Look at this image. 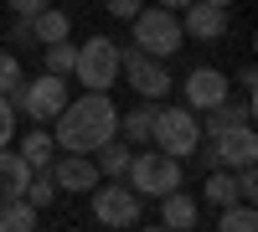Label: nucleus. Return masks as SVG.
<instances>
[{
  "mask_svg": "<svg viewBox=\"0 0 258 232\" xmlns=\"http://www.w3.org/2000/svg\"><path fill=\"white\" fill-rule=\"evenodd\" d=\"M47 176L57 181V191H93L98 186V165H93V155H57L52 165H47Z\"/></svg>",
  "mask_w": 258,
  "mask_h": 232,
  "instance_id": "obj_11",
  "label": "nucleus"
},
{
  "mask_svg": "<svg viewBox=\"0 0 258 232\" xmlns=\"http://www.w3.org/2000/svg\"><path fill=\"white\" fill-rule=\"evenodd\" d=\"M217 232H258V212H253V201H232V206H222Z\"/></svg>",
  "mask_w": 258,
  "mask_h": 232,
  "instance_id": "obj_20",
  "label": "nucleus"
},
{
  "mask_svg": "<svg viewBox=\"0 0 258 232\" xmlns=\"http://www.w3.org/2000/svg\"><path fill=\"white\" fill-rule=\"evenodd\" d=\"M11 139H16V103L0 93V150H6Z\"/></svg>",
  "mask_w": 258,
  "mask_h": 232,
  "instance_id": "obj_25",
  "label": "nucleus"
},
{
  "mask_svg": "<svg viewBox=\"0 0 258 232\" xmlns=\"http://www.w3.org/2000/svg\"><path fill=\"white\" fill-rule=\"evenodd\" d=\"M150 144H155L160 155H170V160H191L197 155V144H202V119L191 114V109H181V103H155V129H150Z\"/></svg>",
  "mask_w": 258,
  "mask_h": 232,
  "instance_id": "obj_3",
  "label": "nucleus"
},
{
  "mask_svg": "<svg viewBox=\"0 0 258 232\" xmlns=\"http://www.w3.org/2000/svg\"><path fill=\"white\" fill-rule=\"evenodd\" d=\"M160 227H170V232H197V201H191L186 191L160 196Z\"/></svg>",
  "mask_w": 258,
  "mask_h": 232,
  "instance_id": "obj_15",
  "label": "nucleus"
},
{
  "mask_svg": "<svg viewBox=\"0 0 258 232\" xmlns=\"http://www.w3.org/2000/svg\"><path fill=\"white\" fill-rule=\"evenodd\" d=\"M11 41H16V47H36V36H31V21H26V16H11Z\"/></svg>",
  "mask_w": 258,
  "mask_h": 232,
  "instance_id": "obj_28",
  "label": "nucleus"
},
{
  "mask_svg": "<svg viewBox=\"0 0 258 232\" xmlns=\"http://www.w3.org/2000/svg\"><path fill=\"white\" fill-rule=\"evenodd\" d=\"M181 31H186L191 41H222V36H227V11H222V6H207V0H191Z\"/></svg>",
  "mask_w": 258,
  "mask_h": 232,
  "instance_id": "obj_12",
  "label": "nucleus"
},
{
  "mask_svg": "<svg viewBox=\"0 0 258 232\" xmlns=\"http://www.w3.org/2000/svg\"><path fill=\"white\" fill-rule=\"evenodd\" d=\"M232 181H238V201H253V196H258V176H253V165L232 171Z\"/></svg>",
  "mask_w": 258,
  "mask_h": 232,
  "instance_id": "obj_26",
  "label": "nucleus"
},
{
  "mask_svg": "<svg viewBox=\"0 0 258 232\" xmlns=\"http://www.w3.org/2000/svg\"><path fill=\"white\" fill-rule=\"evenodd\" d=\"M150 129H155V103H135L129 114H119V139L124 144H150Z\"/></svg>",
  "mask_w": 258,
  "mask_h": 232,
  "instance_id": "obj_16",
  "label": "nucleus"
},
{
  "mask_svg": "<svg viewBox=\"0 0 258 232\" xmlns=\"http://www.w3.org/2000/svg\"><path fill=\"white\" fill-rule=\"evenodd\" d=\"M103 11L119 16V21H135V16L145 11V0H103Z\"/></svg>",
  "mask_w": 258,
  "mask_h": 232,
  "instance_id": "obj_27",
  "label": "nucleus"
},
{
  "mask_svg": "<svg viewBox=\"0 0 258 232\" xmlns=\"http://www.w3.org/2000/svg\"><path fill=\"white\" fill-rule=\"evenodd\" d=\"M93 155H98V160H93V165H98V176H124V171H129V155H135V144H124V139L114 134L109 144H98Z\"/></svg>",
  "mask_w": 258,
  "mask_h": 232,
  "instance_id": "obj_18",
  "label": "nucleus"
},
{
  "mask_svg": "<svg viewBox=\"0 0 258 232\" xmlns=\"http://www.w3.org/2000/svg\"><path fill=\"white\" fill-rule=\"evenodd\" d=\"M217 103H227V72L191 67L186 72V109L191 114H207V109H217Z\"/></svg>",
  "mask_w": 258,
  "mask_h": 232,
  "instance_id": "obj_10",
  "label": "nucleus"
},
{
  "mask_svg": "<svg viewBox=\"0 0 258 232\" xmlns=\"http://www.w3.org/2000/svg\"><path fill=\"white\" fill-rule=\"evenodd\" d=\"M238 88H243V98H253V88H258V72H253V67L238 72Z\"/></svg>",
  "mask_w": 258,
  "mask_h": 232,
  "instance_id": "obj_30",
  "label": "nucleus"
},
{
  "mask_svg": "<svg viewBox=\"0 0 258 232\" xmlns=\"http://www.w3.org/2000/svg\"><path fill=\"white\" fill-rule=\"evenodd\" d=\"M0 232H36V206L26 196L0 201Z\"/></svg>",
  "mask_w": 258,
  "mask_h": 232,
  "instance_id": "obj_19",
  "label": "nucleus"
},
{
  "mask_svg": "<svg viewBox=\"0 0 258 232\" xmlns=\"http://www.w3.org/2000/svg\"><path fill=\"white\" fill-rule=\"evenodd\" d=\"M31 36H36V47H52V41H68V36H73V16H68V11H57V6L36 11V16H31Z\"/></svg>",
  "mask_w": 258,
  "mask_h": 232,
  "instance_id": "obj_14",
  "label": "nucleus"
},
{
  "mask_svg": "<svg viewBox=\"0 0 258 232\" xmlns=\"http://www.w3.org/2000/svg\"><path fill=\"white\" fill-rule=\"evenodd\" d=\"M11 103H16L31 124H47V119L62 114V103H68V78L41 72V78H31V83H21V88L11 93Z\"/></svg>",
  "mask_w": 258,
  "mask_h": 232,
  "instance_id": "obj_8",
  "label": "nucleus"
},
{
  "mask_svg": "<svg viewBox=\"0 0 258 232\" xmlns=\"http://www.w3.org/2000/svg\"><path fill=\"white\" fill-rule=\"evenodd\" d=\"M21 160L31 165V171H47V165L57 160V139L47 134V129H31V134H21V150H16Z\"/></svg>",
  "mask_w": 258,
  "mask_h": 232,
  "instance_id": "obj_17",
  "label": "nucleus"
},
{
  "mask_svg": "<svg viewBox=\"0 0 258 232\" xmlns=\"http://www.w3.org/2000/svg\"><path fill=\"white\" fill-rule=\"evenodd\" d=\"M73 78L83 83V93H109L114 78H119V41H109V36L83 41L78 62H73Z\"/></svg>",
  "mask_w": 258,
  "mask_h": 232,
  "instance_id": "obj_5",
  "label": "nucleus"
},
{
  "mask_svg": "<svg viewBox=\"0 0 258 232\" xmlns=\"http://www.w3.org/2000/svg\"><path fill=\"white\" fill-rule=\"evenodd\" d=\"M41 62H47L52 78H68L73 62H78V47H73V41H52V47H41Z\"/></svg>",
  "mask_w": 258,
  "mask_h": 232,
  "instance_id": "obj_22",
  "label": "nucleus"
},
{
  "mask_svg": "<svg viewBox=\"0 0 258 232\" xmlns=\"http://www.w3.org/2000/svg\"><path fill=\"white\" fill-rule=\"evenodd\" d=\"M93 222L98 227H114V232H129L140 217H145V196H135L129 186L109 181V186H93Z\"/></svg>",
  "mask_w": 258,
  "mask_h": 232,
  "instance_id": "obj_7",
  "label": "nucleus"
},
{
  "mask_svg": "<svg viewBox=\"0 0 258 232\" xmlns=\"http://www.w3.org/2000/svg\"><path fill=\"white\" fill-rule=\"evenodd\" d=\"M207 6H222V11H232V0H207Z\"/></svg>",
  "mask_w": 258,
  "mask_h": 232,
  "instance_id": "obj_33",
  "label": "nucleus"
},
{
  "mask_svg": "<svg viewBox=\"0 0 258 232\" xmlns=\"http://www.w3.org/2000/svg\"><path fill=\"white\" fill-rule=\"evenodd\" d=\"M119 78H129V88L145 103H160L170 93V67L160 57H145L140 47H119Z\"/></svg>",
  "mask_w": 258,
  "mask_h": 232,
  "instance_id": "obj_6",
  "label": "nucleus"
},
{
  "mask_svg": "<svg viewBox=\"0 0 258 232\" xmlns=\"http://www.w3.org/2000/svg\"><path fill=\"white\" fill-rule=\"evenodd\" d=\"M135 47L145 52V57H170V52H181V41H186V31H181V16L176 11H165V6H150V11H140L135 21Z\"/></svg>",
  "mask_w": 258,
  "mask_h": 232,
  "instance_id": "obj_4",
  "label": "nucleus"
},
{
  "mask_svg": "<svg viewBox=\"0 0 258 232\" xmlns=\"http://www.w3.org/2000/svg\"><path fill=\"white\" fill-rule=\"evenodd\" d=\"M26 201H31V206H36V212H47V206H52V201H57V181H52V176H47V171H36V176H31V181H26Z\"/></svg>",
  "mask_w": 258,
  "mask_h": 232,
  "instance_id": "obj_23",
  "label": "nucleus"
},
{
  "mask_svg": "<svg viewBox=\"0 0 258 232\" xmlns=\"http://www.w3.org/2000/svg\"><path fill=\"white\" fill-rule=\"evenodd\" d=\"M6 6H11L16 16H26V21H31L36 11H47V6H52V0H6Z\"/></svg>",
  "mask_w": 258,
  "mask_h": 232,
  "instance_id": "obj_29",
  "label": "nucleus"
},
{
  "mask_svg": "<svg viewBox=\"0 0 258 232\" xmlns=\"http://www.w3.org/2000/svg\"><path fill=\"white\" fill-rule=\"evenodd\" d=\"M155 6H165V11H176V16H181V11L191 6V0H155Z\"/></svg>",
  "mask_w": 258,
  "mask_h": 232,
  "instance_id": "obj_31",
  "label": "nucleus"
},
{
  "mask_svg": "<svg viewBox=\"0 0 258 232\" xmlns=\"http://www.w3.org/2000/svg\"><path fill=\"white\" fill-rule=\"evenodd\" d=\"M212 155H217V165H227V171L253 165V160H258V134H253V124H232V129H222L217 139H212Z\"/></svg>",
  "mask_w": 258,
  "mask_h": 232,
  "instance_id": "obj_9",
  "label": "nucleus"
},
{
  "mask_svg": "<svg viewBox=\"0 0 258 232\" xmlns=\"http://www.w3.org/2000/svg\"><path fill=\"white\" fill-rule=\"evenodd\" d=\"M31 176H36V171H31V165H26V160H21L11 144H6V150H0V201L26 196V181H31Z\"/></svg>",
  "mask_w": 258,
  "mask_h": 232,
  "instance_id": "obj_13",
  "label": "nucleus"
},
{
  "mask_svg": "<svg viewBox=\"0 0 258 232\" xmlns=\"http://www.w3.org/2000/svg\"><path fill=\"white\" fill-rule=\"evenodd\" d=\"M124 176H129V191H135V196L160 201V196H170V191L186 186V165L170 160V155H160V150H135Z\"/></svg>",
  "mask_w": 258,
  "mask_h": 232,
  "instance_id": "obj_2",
  "label": "nucleus"
},
{
  "mask_svg": "<svg viewBox=\"0 0 258 232\" xmlns=\"http://www.w3.org/2000/svg\"><path fill=\"white\" fill-rule=\"evenodd\" d=\"M21 83H26V78H21V57H16V52H0V93L11 98Z\"/></svg>",
  "mask_w": 258,
  "mask_h": 232,
  "instance_id": "obj_24",
  "label": "nucleus"
},
{
  "mask_svg": "<svg viewBox=\"0 0 258 232\" xmlns=\"http://www.w3.org/2000/svg\"><path fill=\"white\" fill-rule=\"evenodd\" d=\"M207 201L217 206V212H222V206H232V201H238V181H232V171H227V165H217V171L207 176Z\"/></svg>",
  "mask_w": 258,
  "mask_h": 232,
  "instance_id": "obj_21",
  "label": "nucleus"
},
{
  "mask_svg": "<svg viewBox=\"0 0 258 232\" xmlns=\"http://www.w3.org/2000/svg\"><path fill=\"white\" fill-rule=\"evenodd\" d=\"M119 134V109L109 93H78L62 103L57 114V150L62 155H93L98 144H109Z\"/></svg>",
  "mask_w": 258,
  "mask_h": 232,
  "instance_id": "obj_1",
  "label": "nucleus"
},
{
  "mask_svg": "<svg viewBox=\"0 0 258 232\" xmlns=\"http://www.w3.org/2000/svg\"><path fill=\"white\" fill-rule=\"evenodd\" d=\"M129 232H170V227H129Z\"/></svg>",
  "mask_w": 258,
  "mask_h": 232,
  "instance_id": "obj_32",
  "label": "nucleus"
}]
</instances>
